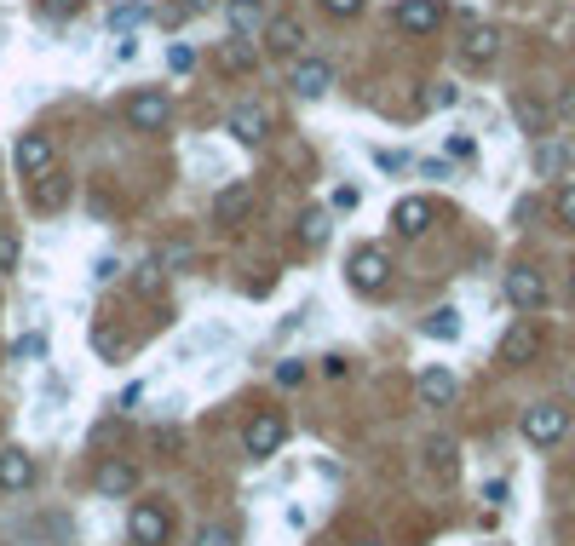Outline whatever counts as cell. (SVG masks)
Masks as SVG:
<instances>
[{"instance_id": "obj_32", "label": "cell", "mask_w": 575, "mask_h": 546, "mask_svg": "<svg viewBox=\"0 0 575 546\" xmlns=\"http://www.w3.org/2000/svg\"><path fill=\"white\" fill-rule=\"evenodd\" d=\"M219 64H225V69H248L253 52H248V46H225V52H219Z\"/></svg>"}, {"instance_id": "obj_28", "label": "cell", "mask_w": 575, "mask_h": 546, "mask_svg": "<svg viewBox=\"0 0 575 546\" xmlns=\"http://www.w3.org/2000/svg\"><path fill=\"white\" fill-rule=\"evenodd\" d=\"M552 207H558V225H570V230H575V179L558 190V202H552Z\"/></svg>"}, {"instance_id": "obj_29", "label": "cell", "mask_w": 575, "mask_h": 546, "mask_svg": "<svg viewBox=\"0 0 575 546\" xmlns=\"http://www.w3.org/2000/svg\"><path fill=\"white\" fill-rule=\"evenodd\" d=\"M196 546H236V529H225V524H207L202 535H196Z\"/></svg>"}, {"instance_id": "obj_14", "label": "cell", "mask_w": 575, "mask_h": 546, "mask_svg": "<svg viewBox=\"0 0 575 546\" xmlns=\"http://www.w3.org/2000/svg\"><path fill=\"white\" fill-rule=\"evenodd\" d=\"M265 46H271L276 58H294L299 46H305V29H299V18H288V12H282V18H271V23H265Z\"/></svg>"}, {"instance_id": "obj_11", "label": "cell", "mask_w": 575, "mask_h": 546, "mask_svg": "<svg viewBox=\"0 0 575 546\" xmlns=\"http://www.w3.org/2000/svg\"><path fill=\"white\" fill-rule=\"evenodd\" d=\"M495 52H501V35H495L489 23H472V29H466V41H460V58H466L472 69H489V64H495Z\"/></svg>"}, {"instance_id": "obj_38", "label": "cell", "mask_w": 575, "mask_h": 546, "mask_svg": "<svg viewBox=\"0 0 575 546\" xmlns=\"http://www.w3.org/2000/svg\"><path fill=\"white\" fill-rule=\"evenodd\" d=\"M322 6H328L334 18H351V12H363V0H322Z\"/></svg>"}, {"instance_id": "obj_16", "label": "cell", "mask_w": 575, "mask_h": 546, "mask_svg": "<svg viewBox=\"0 0 575 546\" xmlns=\"http://www.w3.org/2000/svg\"><path fill=\"white\" fill-rule=\"evenodd\" d=\"M455 374H449V368H426V374H420V403H426V409H443V403H455Z\"/></svg>"}, {"instance_id": "obj_4", "label": "cell", "mask_w": 575, "mask_h": 546, "mask_svg": "<svg viewBox=\"0 0 575 546\" xmlns=\"http://www.w3.org/2000/svg\"><path fill=\"white\" fill-rule=\"evenodd\" d=\"M167 115H173V104H167V92H156V87H144L127 98V127H138V133H161Z\"/></svg>"}, {"instance_id": "obj_44", "label": "cell", "mask_w": 575, "mask_h": 546, "mask_svg": "<svg viewBox=\"0 0 575 546\" xmlns=\"http://www.w3.org/2000/svg\"><path fill=\"white\" fill-rule=\"evenodd\" d=\"M570 305H575V271H570Z\"/></svg>"}, {"instance_id": "obj_19", "label": "cell", "mask_w": 575, "mask_h": 546, "mask_svg": "<svg viewBox=\"0 0 575 546\" xmlns=\"http://www.w3.org/2000/svg\"><path fill=\"white\" fill-rule=\"evenodd\" d=\"M133 483H138V472L127 460H104L98 466V495H133Z\"/></svg>"}, {"instance_id": "obj_18", "label": "cell", "mask_w": 575, "mask_h": 546, "mask_svg": "<svg viewBox=\"0 0 575 546\" xmlns=\"http://www.w3.org/2000/svg\"><path fill=\"white\" fill-rule=\"evenodd\" d=\"M426 466H432V472H437L443 483L455 478V472H460V449H455V437H443V432L426 437Z\"/></svg>"}, {"instance_id": "obj_35", "label": "cell", "mask_w": 575, "mask_h": 546, "mask_svg": "<svg viewBox=\"0 0 575 546\" xmlns=\"http://www.w3.org/2000/svg\"><path fill=\"white\" fill-rule=\"evenodd\" d=\"M115 276H121V259H98L92 265V282H115Z\"/></svg>"}, {"instance_id": "obj_12", "label": "cell", "mask_w": 575, "mask_h": 546, "mask_svg": "<svg viewBox=\"0 0 575 546\" xmlns=\"http://www.w3.org/2000/svg\"><path fill=\"white\" fill-rule=\"evenodd\" d=\"M248 213H253V190H248V184H225V190L213 196V219H219V225L236 230Z\"/></svg>"}, {"instance_id": "obj_41", "label": "cell", "mask_w": 575, "mask_h": 546, "mask_svg": "<svg viewBox=\"0 0 575 546\" xmlns=\"http://www.w3.org/2000/svg\"><path fill=\"white\" fill-rule=\"evenodd\" d=\"M374 161H380L386 173H397V167H403V156H397V150H374Z\"/></svg>"}, {"instance_id": "obj_37", "label": "cell", "mask_w": 575, "mask_h": 546, "mask_svg": "<svg viewBox=\"0 0 575 546\" xmlns=\"http://www.w3.org/2000/svg\"><path fill=\"white\" fill-rule=\"evenodd\" d=\"M230 23H236V29H248V23H253V0H236V6H230Z\"/></svg>"}, {"instance_id": "obj_24", "label": "cell", "mask_w": 575, "mask_h": 546, "mask_svg": "<svg viewBox=\"0 0 575 546\" xmlns=\"http://www.w3.org/2000/svg\"><path fill=\"white\" fill-rule=\"evenodd\" d=\"M92 351H98L104 363H115V357L127 351V340H121V328H92Z\"/></svg>"}, {"instance_id": "obj_8", "label": "cell", "mask_w": 575, "mask_h": 546, "mask_svg": "<svg viewBox=\"0 0 575 546\" xmlns=\"http://www.w3.org/2000/svg\"><path fill=\"white\" fill-rule=\"evenodd\" d=\"M391 23L403 35H432L437 23H443V6L437 0H403V6H391Z\"/></svg>"}, {"instance_id": "obj_3", "label": "cell", "mask_w": 575, "mask_h": 546, "mask_svg": "<svg viewBox=\"0 0 575 546\" xmlns=\"http://www.w3.org/2000/svg\"><path fill=\"white\" fill-rule=\"evenodd\" d=\"M564 432H570V414L558 409V403H535V409H524V437L535 443V449H552Z\"/></svg>"}, {"instance_id": "obj_13", "label": "cell", "mask_w": 575, "mask_h": 546, "mask_svg": "<svg viewBox=\"0 0 575 546\" xmlns=\"http://www.w3.org/2000/svg\"><path fill=\"white\" fill-rule=\"evenodd\" d=\"M0 489H6V495L35 489V460L23 455V449H0Z\"/></svg>"}, {"instance_id": "obj_31", "label": "cell", "mask_w": 575, "mask_h": 546, "mask_svg": "<svg viewBox=\"0 0 575 546\" xmlns=\"http://www.w3.org/2000/svg\"><path fill=\"white\" fill-rule=\"evenodd\" d=\"M12 265H18V236L0 230V271H12Z\"/></svg>"}, {"instance_id": "obj_42", "label": "cell", "mask_w": 575, "mask_h": 546, "mask_svg": "<svg viewBox=\"0 0 575 546\" xmlns=\"http://www.w3.org/2000/svg\"><path fill=\"white\" fill-rule=\"evenodd\" d=\"M558 115H564V121H575V87L564 92V98H558Z\"/></svg>"}, {"instance_id": "obj_40", "label": "cell", "mask_w": 575, "mask_h": 546, "mask_svg": "<svg viewBox=\"0 0 575 546\" xmlns=\"http://www.w3.org/2000/svg\"><path fill=\"white\" fill-rule=\"evenodd\" d=\"M483 501H489V506H506V483H501V478H489V489H483Z\"/></svg>"}, {"instance_id": "obj_43", "label": "cell", "mask_w": 575, "mask_h": 546, "mask_svg": "<svg viewBox=\"0 0 575 546\" xmlns=\"http://www.w3.org/2000/svg\"><path fill=\"white\" fill-rule=\"evenodd\" d=\"M184 12H207V6H213V0H179Z\"/></svg>"}, {"instance_id": "obj_23", "label": "cell", "mask_w": 575, "mask_h": 546, "mask_svg": "<svg viewBox=\"0 0 575 546\" xmlns=\"http://www.w3.org/2000/svg\"><path fill=\"white\" fill-rule=\"evenodd\" d=\"M133 23H150V6H144V0H127V6H115V12H110V29H115V35H127Z\"/></svg>"}, {"instance_id": "obj_6", "label": "cell", "mask_w": 575, "mask_h": 546, "mask_svg": "<svg viewBox=\"0 0 575 546\" xmlns=\"http://www.w3.org/2000/svg\"><path fill=\"white\" fill-rule=\"evenodd\" d=\"M506 299L518 305V311H541L547 305V276L518 265V271H506Z\"/></svg>"}, {"instance_id": "obj_34", "label": "cell", "mask_w": 575, "mask_h": 546, "mask_svg": "<svg viewBox=\"0 0 575 546\" xmlns=\"http://www.w3.org/2000/svg\"><path fill=\"white\" fill-rule=\"evenodd\" d=\"M455 98H460V92L449 87V81H437V87H432V98H426V104H432V110H449V104H455Z\"/></svg>"}, {"instance_id": "obj_20", "label": "cell", "mask_w": 575, "mask_h": 546, "mask_svg": "<svg viewBox=\"0 0 575 546\" xmlns=\"http://www.w3.org/2000/svg\"><path fill=\"white\" fill-rule=\"evenodd\" d=\"M512 115H518V127H524L529 138H541V133H547V121H552L547 104H535V98H524V92L512 98Z\"/></svg>"}, {"instance_id": "obj_10", "label": "cell", "mask_w": 575, "mask_h": 546, "mask_svg": "<svg viewBox=\"0 0 575 546\" xmlns=\"http://www.w3.org/2000/svg\"><path fill=\"white\" fill-rule=\"evenodd\" d=\"M391 230L397 236H426L432 230V202L426 196H403V202L391 207Z\"/></svg>"}, {"instance_id": "obj_5", "label": "cell", "mask_w": 575, "mask_h": 546, "mask_svg": "<svg viewBox=\"0 0 575 546\" xmlns=\"http://www.w3.org/2000/svg\"><path fill=\"white\" fill-rule=\"evenodd\" d=\"M386 282H391V259L380 248H357V253H351V288H357V294H380Z\"/></svg>"}, {"instance_id": "obj_1", "label": "cell", "mask_w": 575, "mask_h": 546, "mask_svg": "<svg viewBox=\"0 0 575 546\" xmlns=\"http://www.w3.org/2000/svg\"><path fill=\"white\" fill-rule=\"evenodd\" d=\"M127 535H133L138 546H167V535H173L167 506H161V501H138L133 512H127Z\"/></svg>"}, {"instance_id": "obj_15", "label": "cell", "mask_w": 575, "mask_h": 546, "mask_svg": "<svg viewBox=\"0 0 575 546\" xmlns=\"http://www.w3.org/2000/svg\"><path fill=\"white\" fill-rule=\"evenodd\" d=\"M541 351V334H535V322H512L501 340V363H529Z\"/></svg>"}, {"instance_id": "obj_7", "label": "cell", "mask_w": 575, "mask_h": 546, "mask_svg": "<svg viewBox=\"0 0 575 546\" xmlns=\"http://www.w3.org/2000/svg\"><path fill=\"white\" fill-rule=\"evenodd\" d=\"M230 133L242 138V144H248V150H259V144H265V138H271V110H265V104H236V110H230Z\"/></svg>"}, {"instance_id": "obj_27", "label": "cell", "mask_w": 575, "mask_h": 546, "mask_svg": "<svg viewBox=\"0 0 575 546\" xmlns=\"http://www.w3.org/2000/svg\"><path fill=\"white\" fill-rule=\"evenodd\" d=\"M564 144H541V150H535V167H541V173H558V167H564Z\"/></svg>"}, {"instance_id": "obj_22", "label": "cell", "mask_w": 575, "mask_h": 546, "mask_svg": "<svg viewBox=\"0 0 575 546\" xmlns=\"http://www.w3.org/2000/svg\"><path fill=\"white\" fill-rule=\"evenodd\" d=\"M426 334H432V340H460V311L455 305L432 311V317H426Z\"/></svg>"}, {"instance_id": "obj_25", "label": "cell", "mask_w": 575, "mask_h": 546, "mask_svg": "<svg viewBox=\"0 0 575 546\" xmlns=\"http://www.w3.org/2000/svg\"><path fill=\"white\" fill-rule=\"evenodd\" d=\"M179 449H184V432H179V426H161V432H156V455L161 460H179Z\"/></svg>"}, {"instance_id": "obj_39", "label": "cell", "mask_w": 575, "mask_h": 546, "mask_svg": "<svg viewBox=\"0 0 575 546\" xmlns=\"http://www.w3.org/2000/svg\"><path fill=\"white\" fill-rule=\"evenodd\" d=\"M449 156H466V161H472V156H478V144H472V138H449Z\"/></svg>"}, {"instance_id": "obj_2", "label": "cell", "mask_w": 575, "mask_h": 546, "mask_svg": "<svg viewBox=\"0 0 575 546\" xmlns=\"http://www.w3.org/2000/svg\"><path fill=\"white\" fill-rule=\"evenodd\" d=\"M282 437H288V420L276 409H265V414H253L248 420V432H242V449H248L253 460H271L276 449H282Z\"/></svg>"}, {"instance_id": "obj_36", "label": "cell", "mask_w": 575, "mask_h": 546, "mask_svg": "<svg viewBox=\"0 0 575 546\" xmlns=\"http://www.w3.org/2000/svg\"><path fill=\"white\" fill-rule=\"evenodd\" d=\"M299 380H305V368H299V363H282V368H276V386H299Z\"/></svg>"}, {"instance_id": "obj_9", "label": "cell", "mask_w": 575, "mask_h": 546, "mask_svg": "<svg viewBox=\"0 0 575 546\" xmlns=\"http://www.w3.org/2000/svg\"><path fill=\"white\" fill-rule=\"evenodd\" d=\"M288 87H294L299 98H322V92L334 87V64H328V58H299L294 75H288Z\"/></svg>"}, {"instance_id": "obj_45", "label": "cell", "mask_w": 575, "mask_h": 546, "mask_svg": "<svg viewBox=\"0 0 575 546\" xmlns=\"http://www.w3.org/2000/svg\"><path fill=\"white\" fill-rule=\"evenodd\" d=\"M357 546H380V541H357Z\"/></svg>"}, {"instance_id": "obj_17", "label": "cell", "mask_w": 575, "mask_h": 546, "mask_svg": "<svg viewBox=\"0 0 575 546\" xmlns=\"http://www.w3.org/2000/svg\"><path fill=\"white\" fill-rule=\"evenodd\" d=\"M18 167L29 173V179L46 173V167H52V138H46V133H23L18 138Z\"/></svg>"}, {"instance_id": "obj_21", "label": "cell", "mask_w": 575, "mask_h": 546, "mask_svg": "<svg viewBox=\"0 0 575 546\" xmlns=\"http://www.w3.org/2000/svg\"><path fill=\"white\" fill-rule=\"evenodd\" d=\"M328 230H334L328 207H311V213L299 219V242H305V248H322V242H328Z\"/></svg>"}, {"instance_id": "obj_26", "label": "cell", "mask_w": 575, "mask_h": 546, "mask_svg": "<svg viewBox=\"0 0 575 546\" xmlns=\"http://www.w3.org/2000/svg\"><path fill=\"white\" fill-rule=\"evenodd\" d=\"M75 12H81V0H41L46 23H64V18H75Z\"/></svg>"}, {"instance_id": "obj_30", "label": "cell", "mask_w": 575, "mask_h": 546, "mask_svg": "<svg viewBox=\"0 0 575 546\" xmlns=\"http://www.w3.org/2000/svg\"><path fill=\"white\" fill-rule=\"evenodd\" d=\"M161 265H167V271L190 265V242H167V248H161Z\"/></svg>"}, {"instance_id": "obj_33", "label": "cell", "mask_w": 575, "mask_h": 546, "mask_svg": "<svg viewBox=\"0 0 575 546\" xmlns=\"http://www.w3.org/2000/svg\"><path fill=\"white\" fill-rule=\"evenodd\" d=\"M167 64L184 75V69H196V52H190V46H167Z\"/></svg>"}]
</instances>
